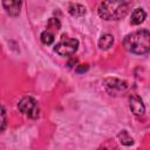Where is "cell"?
I'll return each mask as SVG.
<instances>
[{
  "label": "cell",
  "mask_w": 150,
  "mask_h": 150,
  "mask_svg": "<svg viewBox=\"0 0 150 150\" xmlns=\"http://www.w3.org/2000/svg\"><path fill=\"white\" fill-rule=\"evenodd\" d=\"M124 47L132 54L144 55L150 50V33L146 29L136 30L124 38Z\"/></svg>",
  "instance_id": "6da1fadb"
},
{
  "label": "cell",
  "mask_w": 150,
  "mask_h": 150,
  "mask_svg": "<svg viewBox=\"0 0 150 150\" xmlns=\"http://www.w3.org/2000/svg\"><path fill=\"white\" fill-rule=\"evenodd\" d=\"M129 12L127 1H103L98 6V15L104 20H120Z\"/></svg>",
  "instance_id": "7a4b0ae2"
},
{
  "label": "cell",
  "mask_w": 150,
  "mask_h": 150,
  "mask_svg": "<svg viewBox=\"0 0 150 150\" xmlns=\"http://www.w3.org/2000/svg\"><path fill=\"white\" fill-rule=\"evenodd\" d=\"M18 108L22 114L30 118H36L40 112V108L36 100L30 96H25L23 98H21V101L18 103Z\"/></svg>",
  "instance_id": "3957f363"
},
{
  "label": "cell",
  "mask_w": 150,
  "mask_h": 150,
  "mask_svg": "<svg viewBox=\"0 0 150 150\" xmlns=\"http://www.w3.org/2000/svg\"><path fill=\"white\" fill-rule=\"evenodd\" d=\"M79 47V41L76 39H62L59 43H56V46L54 47V50L61 55V56H70L73 55Z\"/></svg>",
  "instance_id": "277c9868"
},
{
  "label": "cell",
  "mask_w": 150,
  "mask_h": 150,
  "mask_svg": "<svg viewBox=\"0 0 150 150\" xmlns=\"http://www.w3.org/2000/svg\"><path fill=\"white\" fill-rule=\"evenodd\" d=\"M104 88L105 90L110 94V95H116L118 93H123L127 90L128 88V83L123 80H120V79H116V77H109V79H105L104 82Z\"/></svg>",
  "instance_id": "5b68a950"
},
{
  "label": "cell",
  "mask_w": 150,
  "mask_h": 150,
  "mask_svg": "<svg viewBox=\"0 0 150 150\" xmlns=\"http://www.w3.org/2000/svg\"><path fill=\"white\" fill-rule=\"evenodd\" d=\"M129 107H130L131 112H132L134 115H136V116H141V115H143L144 111H145L143 101H142L141 97L137 96V95L130 96V98H129Z\"/></svg>",
  "instance_id": "8992f818"
},
{
  "label": "cell",
  "mask_w": 150,
  "mask_h": 150,
  "mask_svg": "<svg viewBox=\"0 0 150 150\" xmlns=\"http://www.w3.org/2000/svg\"><path fill=\"white\" fill-rule=\"evenodd\" d=\"M21 1H15V0H5L2 1V6L6 9L7 14L11 16H18L20 13V7H21Z\"/></svg>",
  "instance_id": "52a82bcc"
},
{
  "label": "cell",
  "mask_w": 150,
  "mask_h": 150,
  "mask_svg": "<svg viewBox=\"0 0 150 150\" xmlns=\"http://www.w3.org/2000/svg\"><path fill=\"white\" fill-rule=\"evenodd\" d=\"M145 18H146V13L144 12V9L143 8H136V9H134V12H132V14H131V23L132 25H139V23H142L144 20H145Z\"/></svg>",
  "instance_id": "ba28073f"
},
{
  "label": "cell",
  "mask_w": 150,
  "mask_h": 150,
  "mask_svg": "<svg viewBox=\"0 0 150 150\" xmlns=\"http://www.w3.org/2000/svg\"><path fill=\"white\" fill-rule=\"evenodd\" d=\"M114 45V36L111 34H104L98 40V48L101 50H107Z\"/></svg>",
  "instance_id": "9c48e42d"
},
{
  "label": "cell",
  "mask_w": 150,
  "mask_h": 150,
  "mask_svg": "<svg viewBox=\"0 0 150 150\" xmlns=\"http://www.w3.org/2000/svg\"><path fill=\"white\" fill-rule=\"evenodd\" d=\"M68 12L74 16H82L86 14V7L77 2H71L68 6Z\"/></svg>",
  "instance_id": "30bf717a"
},
{
  "label": "cell",
  "mask_w": 150,
  "mask_h": 150,
  "mask_svg": "<svg viewBox=\"0 0 150 150\" xmlns=\"http://www.w3.org/2000/svg\"><path fill=\"white\" fill-rule=\"evenodd\" d=\"M117 137H118L120 143L123 144V145L129 146V145H132V144H134V139H132V137H131V136L128 134V131H125V130L120 131L118 135H117Z\"/></svg>",
  "instance_id": "8fae6325"
},
{
  "label": "cell",
  "mask_w": 150,
  "mask_h": 150,
  "mask_svg": "<svg viewBox=\"0 0 150 150\" xmlns=\"http://www.w3.org/2000/svg\"><path fill=\"white\" fill-rule=\"evenodd\" d=\"M41 41H42V43H45V45H47V46H49V45H52L53 42H54V34L50 32V30H45V32H42L41 33Z\"/></svg>",
  "instance_id": "7c38bea8"
},
{
  "label": "cell",
  "mask_w": 150,
  "mask_h": 150,
  "mask_svg": "<svg viewBox=\"0 0 150 150\" xmlns=\"http://www.w3.org/2000/svg\"><path fill=\"white\" fill-rule=\"evenodd\" d=\"M6 122H7L6 110H5L4 105L0 104V132L5 130V128H6Z\"/></svg>",
  "instance_id": "4fadbf2b"
},
{
  "label": "cell",
  "mask_w": 150,
  "mask_h": 150,
  "mask_svg": "<svg viewBox=\"0 0 150 150\" xmlns=\"http://www.w3.org/2000/svg\"><path fill=\"white\" fill-rule=\"evenodd\" d=\"M47 27L50 28V29H55V30H59L60 27H61V22L57 18H50L48 20V23H47Z\"/></svg>",
  "instance_id": "5bb4252c"
},
{
  "label": "cell",
  "mask_w": 150,
  "mask_h": 150,
  "mask_svg": "<svg viewBox=\"0 0 150 150\" xmlns=\"http://www.w3.org/2000/svg\"><path fill=\"white\" fill-rule=\"evenodd\" d=\"M88 69H89V66H88V64H79V66L76 67L75 71H76L77 74H82V73L87 71Z\"/></svg>",
  "instance_id": "9a60e30c"
},
{
  "label": "cell",
  "mask_w": 150,
  "mask_h": 150,
  "mask_svg": "<svg viewBox=\"0 0 150 150\" xmlns=\"http://www.w3.org/2000/svg\"><path fill=\"white\" fill-rule=\"evenodd\" d=\"M76 62H77V59H74V57H73V59L67 63V66H68L69 68H71L73 66H75V63H76Z\"/></svg>",
  "instance_id": "2e32d148"
},
{
  "label": "cell",
  "mask_w": 150,
  "mask_h": 150,
  "mask_svg": "<svg viewBox=\"0 0 150 150\" xmlns=\"http://www.w3.org/2000/svg\"><path fill=\"white\" fill-rule=\"evenodd\" d=\"M97 150H107L105 148H100V149H97Z\"/></svg>",
  "instance_id": "e0dca14e"
}]
</instances>
